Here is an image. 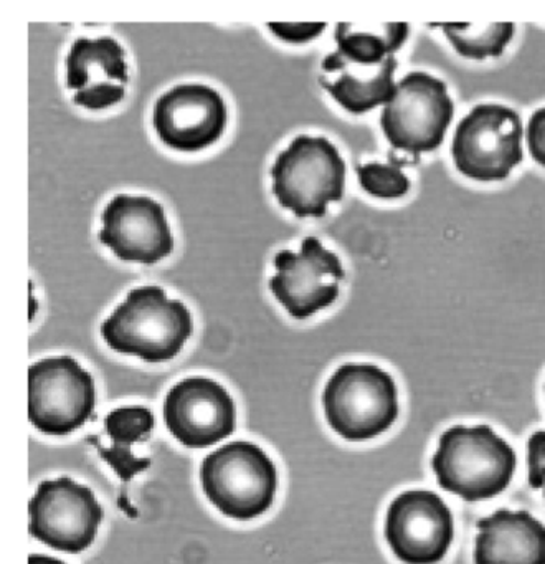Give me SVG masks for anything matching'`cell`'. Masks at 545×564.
Segmentation results:
<instances>
[{
    "mask_svg": "<svg viewBox=\"0 0 545 564\" xmlns=\"http://www.w3.org/2000/svg\"><path fill=\"white\" fill-rule=\"evenodd\" d=\"M124 51L111 37L78 39L66 57V87L86 110H106L124 98L128 85Z\"/></svg>",
    "mask_w": 545,
    "mask_h": 564,
    "instance_id": "15",
    "label": "cell"
},
{
    "mask_svg": "<svg viewBox=\"0 0 545 564\" xmlns=\"http://www.w3.org/2000/svg\"><path fill=\"white\" fill-rule=\"evenodd\" d=\"M99 240L119 260L155 265L174 250V237L161 204L119 194L101 216Z\"/></svg>",
    "mask_w": 545,
    "mask_h": 564,
    "instance_id": "14",
    "label": "cell"
},
{
    "mask_svg": "<svg viewBox=\"0 0 545 564\" xmlns=\"http://www.w3.org/2000/svg\"><path fill=\"white\" fill-rule=\"evenodd\" d=\"M105 427L111 437L112 447L95 445L101 452V457L115 468L122 480H131L132 475L144 470L151 462L139 460L129 447L151 434L154 427V415L145 408L116 409L105 419Z\"/></svg>",
    "mask_w": 545,
    "mask_h": 564,
    "instance_id": "19",
    "label": "cell"
},
{
    "mask_svg": "<svg viewBox=\"0 0 545 564\" xmlns=\"http://www.w3.org/2000/svg\"><path fill=\"white\" fill-rule=\"evenodd\" d=\"M515 452L488 425L443 432L432 460L439 487L466 501L502 494L515 470Z\"/></svg>",
    "mask_w": 545,
    "mask_h": 564,
    "instance_id": "2",
    "label": "cell"
},
{
    "mask_svg": "<svg viewBox=\"0 0 545 564\" xmlns=\"http://www.w3.org/2000/svg\"><path fill=\"white\" fill-rule=\"evenodd\" d=\"M164 421L185 447L205 448L231 435L237 411L224 386L208 378H187L165 395Z\"/></svg>",
    "mask_w": 545,
    "mask_h": 564,
    "instance_id": "13",
    "label": "cell"
},
{
    "mask_svg": "<svg viewBox=\"0 0 545 564\" xmlns=\"http://www.w3.org/2000/svg\"><path fill=\"white\" fill-rule=\"evenodd\" d=\"M453 117L455 105L446 85L425 72H413L395 85L380 124L395 150L418 160L419 154L442 147Z\"/></svg>",
    "mask_w": 545,
    "mask_h": 564,
    "instance_id": "6",
    "label": "cell"
},
{
    "mask_svg": "<svg viewBox=\"0 0 545 564\" xmlns=\"http://www.w3.org/2000/svg\"><path fill=\"white\" fill-rule=\"evenodd\" d=\"M522 123L502 105H479L462 118L453 138L456 170L469 180L504 181L522 163Z\"/></svg>",
    "mask_w": 545,
    "mask_h": 564,
    "instance_id": "7",
    "label": "cell"
},
{
    "mask_svg": "<svg viewBox=\"0 0 545 564\" xmlns=\"http://www.w3.org/2000/svg\"><path fill=\"white\" fill-rule=\"evenodd\" d=\"M362 189L379 199H399L410 191V180L392 164L370 163L357 167Z\"/></svg>",
    "mask_w": 545,
    "mask_h": 564,
    "instance_id": "21",
    "label": "cell"
},
{
    "mask_svg": "<svg viewBox=\"0 0 545 564\" xmlns=\"http://www.w3.org/2000/svg\"><path fill=\"white\" fill-rule=\"evenodd\" d=\"M528 484L545 497V431L535 432L527 444Z\"/></svg>",
    "mask_w": 545,
    "mask_h": 564,
    "instance_id": "22",
    "label": "cell"
},
{
    "mask_svg": "<svg viewBox=\"0 0 545 564\" xmlns=\"http://www.w3.org/2000/svg\"><path fill=\"white\" fill-rule=\"evenodd\" d=\"M449 44L461 57L484 61L501 57L514 37V24H442Z\"/></svg>",
    "mask_w": 545,
    "mask_h": 564,
    "instance_id": "20",
    "label": "cell"
},
{
    "mask_svg": "<svg viewBox=\"0 0 545 564\" xmlns=\"http://www.w3.org/2000/svg\"><path fill=\"white\" fill-rule=\"evenodd\" d=\"M192 332L187 306L168 300L164 290L154 285L131 290L101 325L102 339L112 351L154 365L174 359Z\"/></svg>",
    "mask_w": 545,
    "mask_h": 564,
    "instance_id": "1",
    "label": "cell"
},
{
    "mask_svg": "<svg viewBox=\"0 0 545 564\" xmlns=\"http://www.w3.org/2000/svg\"><path fill=\"white\" fill-rule=\"evenodd\" d=\"M29 564H65L63 561L55 560V557L42 556V554H32L29 557Z\"/></svg>",
    "mask_w": 545,
    "mask_h": 564,
    "instance_id": "25",
    "label": "cell"
},
{
    "mask_svg": "<svg viewBox=\"0 0 545 564\" xmlns=\"http://www.w3.org/2000/svg\"><path fill=\"white\" fill-rule=\"evenodd\" d=\"M327 424L346 441H370L399 417V391L389 372L375 365H342L323 392Z\"/></svg>",
    "mask_w": 545,
    "mask_h": 564,
    "instance_id": "3",
    "label": "cell"
},
{
    "mask_svg": "<svg viewBox=\"0 0 545 564\" xmlns=\"http://www.w3.org/2000/svg\"><path fill=\"white\" fill-rule=\"evenodd\" d=\"M200 480L210 503L235 520L261 517L276 497V467L263 448L251 442H231L207 455Z\"/></svg>",
    "mask_w": 545,
    "mask_h": 564,
    "instance_id": "5",
    "label": "cell"
},
{
    "mask_svg": "<svg viewBox=\"0 0 545 564\" xmlns=\"http://www.w3.org/2000/svg\"><path fill=\"white\" fill-rule=\"evenodd\" d=\"M395 57L386 58L382 64L362 65L344 61L333 52L324 58L319 84L344 110L363 115L379 105L389 104L395 91Z\"/></svg>",
    "mask_w": 545,
    "mask_h": 564,
    "instance_id": "17",
    "label": "cell"
},
{
    "mask_svg": "<svg viewBox=\"0 0 545 564\" xmlns=\"http://www.w3.org/2000/svg\"><path fill=\"white\" fill-rule=\"evenodd\" d=\"M91 375L69 356L46 358L29 369V419L40 432L66 435L95 412Z\"/></svg>",
    "mask_w": 545,
    "mask_h": 564,
    "instance_id": "8",
    "label": "cell"
},
{
    "mask_svg": "<svg viewBox=\"0 0 545 564\" xmlns=\"http://www.w3.org/2000/svg\"><path fill=\"white\" fill-rule=\"evenodd\" d=\"M475 564H545V527L527 511L499 510L478 523Z\"/></svg>",
    "mask_w": 545,
    "mask_h": 564,
    "instance_id": "16",
    "label": "cell"
},
{
    "mask_svg": "<svg viewBox=\"0 0 545 564\" xmlns=\"http://www.w3.org/2000/svg\"><path fill=\"white\" fill-rule=\"evenodd\" d=\"M408 24H337V54L352 64L377 65L393 57L408 37Z\"/></svg>",
    "mask_w": 545,
    "mask_h": 564,
    "instance_id": "18",
    "label": "cell"
},
{
    "mask_svg": "<svg viewBox=\"0 0 545 564\" xmlns=\"http://www.w3.org/2000/svg\"><path fill=\"white\" fill-rule=\"evenodd\" d=\"M346 171L330 141L299 134L271 167L273 194L281 207L299 219H320L326 216L327 204L342 199Z\"/></svg>",
    "mask_w": 545,
    "mask_h": 564,
    "instance_id": "4",
    "label": "cell"
},
{
    "mask_svg": "<svg viewBox=\"0 0 545 564\" xmlns=\"http://www.w3.org/2000/svg\"><path fill=\"white\" fill-rule=\"evenodd\" d=\"M527 144L532 160L545 167V108L535 111L528 121Z\"/></svg>",
    "mask_w": 545,
    "mask_h": 564,
    "instance_id": "24",
    "label": "cell"
},
{
    "mask_svg": "<svg viewBox=\"0 0 545 564\" xmlns=\"http://www.w3.org/2000/svg\"><path fill=\"white\" fill-rule=\"evenodd\" d=\"M453 536L451 511L433 491H405L386 510L385 540L402 563H439L448 553Z\"/></svg>",
    "mask_w": 545,
    "mask_h": 564,
    "instance_id": "11",
    "label": "cell"
},
{
    "mask_svg": "<svg viewBox=\"0 0 545 564\" xmlns=\"http://www.w3.org/2000/svg\"><path fill=\"white\" fill-rule=\"evenodd\" d=\"M326 24H268V29L286 44H306L323 34Z\"/></svg>",
    "mask_w": 545,
    "mask_h": 564,
    "instance_id": "23",
    "label": "cell"
},
{
    "mask_svg": "<svg viewBox=\"0 0 545 564\" xmlns=\"http://www.w3.org/2000/svg\"><path fill=\"white\" fill-rule=\"evenodd\" d=\"M224 98L207 85H178L159 98L154 123L159 140L182 153H197L220 140L227 128Z\"/></svg>",
    "mask_w": 545,
    "mask_h": 564,
    "instance_id": "12",
    "label": "cell"
},
{
    "mask_svg": "<svg viewBox=\"0 0 545 564\" xmlns=\"http://www.w3.org/2000/svg\"><path fill=\"white\" fill-rule=\"evenodd\" d=\"M29 513L33 538L72 554L91 546L102 520L95 494L66 477L40 484L30 500Z\"/></svg>",
    "mask_w": 545,
    "mask_h": 564,
    "instance_id": "9",
    "label": "cell"
},
{
    "mask_svg": "<svg viewBox=\"0 0 545 564\" xmlns=\"http://www.w3.org/2000/svg\"><path fill=\"white\" fill-rule=\"evenodd\" d=\"M274 269L271 293L294 319L309 318L334 305L340 295V282L346 279L339 257L316 237L304 239L299 252H277Z\"/></svg>",
    "mask_w": 545,
    "mask_h": 564,
    "instance_id": "10",
    "label": "cell"
}]
</instances>
